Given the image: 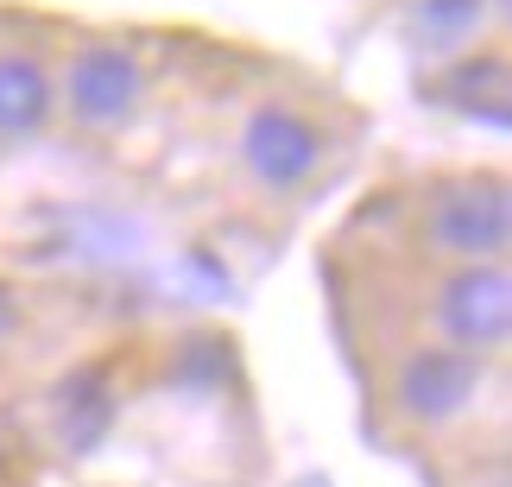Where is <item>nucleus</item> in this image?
<instances>
[{"label": "nucleus", "instance_id": "obj_1", "mask_svg": "<svg viewBox=\"0 0 512 487\" xmlns=\"http://www.w3.org/2000/svg\"><path fill=\"white\" fill-rule=\"evenodd\" d=\"M418 247L443 266H506L512 247V190L500 171L437 178L418 216Z\"/></svg>", "mask_w": 512, "mask_h": 487}, {"label": "nucleus", "instance_id": "obj_2", "mask_svg": "<svg viewBox=\"0 0 512 487\" xmlns=\"http://www.w3.org/2000/svg\"><path fill=\"white\" fill-rule=\"evenodd\" d=\"M430 317H437V342L462 348V355H500L512 336V272L506 266H443L437 291H430Z\"/></svg>", "mask_w": 512, "mask_h": 487}, {"label": "nucleus", "instance_id": "obj_3", "mask_svg": "<svg viewBox=\"0 0 512 487\" xmlns=\"http://www.w3.org/2000/svg\"><path fill=\"white\" fill-rule=\"evenodd\" d=\"M323 159H329V133L310 121L304 108L260 102L241 121V165H247V178L260 184V190H272V197L304 190L323 171Z\"/></svg>", "mask_w": 512, "mask_h": 487}, {"label": "nucleus", "instance_id": "obj_4", "mask_svg": "<svg viewBox=\"0 0 512 487\" xmlns=\"http://www.w3.org/2000/svg\"><path fill=\"white\" fill-rule=\"evenodd\" d=\"M57 102H64L70 121L89 127V133L127 127L133 114H140V102H146V64L127 45H114V38H89V45L70 51Z\"/></svg>", "mask_w": 512, "mask_h": 487}, {"label": "nucleus", "instance_id": "obj_5", "mask_svg": "<svg viewBox=\"0 0 512 487\" xmlns=\"http://www.w3.org/2000/svg\"><path fill=\"white\" fill-rule=\"evenodd\" d=\"M481 374H487V361L462 355L449 342H424L411 355H399V367H392V412L405 424H418V431L456 424L481 399Z\"/></svg>", "mask_w": 512, "mask_h": 487}, {"label": "nucleus", "instance_id": "obj_6", "mask_svg": "<svg viewBox=\"0 0 512 487\" xmlns=\"http://www.w3.org/2000/svg\"><path fill=\"white\" fill-rule=\"evenodd\" d=\"M51 108H57L51 70L26 51H0V140H32V133H45Z\"/></svg>", "mask_w": 512, "mask_h": 487}, {"label": "nucleus", "instance_id": "obj_7", "mask_svg": "<svg viewBox=\"0 0 512 487\" xmlns=\"http://www.w3.org/2000/svg\"><path fill=\"white\" fill-rule=\"evenodd\" d=\"M506 95H512V76H506L500 51H462L456 64L437 76V102L475 114V121H494V127H506V114H512Z\"/></svg>", "mask_w": 512, "mask_h": 487}, {"label": "nucleus", "instance_id": "obj_8", "mask_svg": "<svg viewBox=\"0 0 512 487\" xmlns=\"http://www.w3.org/2000/svg\"><path fill=\"white\" fill-rule=\"evenodd\" d=\"M108 431H114V386L102 367H76L57 386V437H64L70 456H89Z\"/></svg>", "mask_w": 512, "mask_h": 487}, {"label": "nucleus", "instance_id": "obj_9", "mask_svg": "<svg viewBox=\"0 0 512 487\" xmlns=\"http://www.w3.org/2000/svg\"><path fill=\"white\" fill-rule=\"evenodd\" d=\"M424 32H430V51H456L462 32L481 19V0H430V7H418Z\"/></svg>", "mask_w": 512, "mask_h": 487}, {"label": "nucleus", "instance_id": "obj_10", "mask_svg": "<svg viewBox=\"0 0 512 487\" xmlns=\"http://www.w3.org/2000/svg\"><path fill=\"white\" fill-rule=\"evenodd\" d=\"M13 317H19V310H13V291H7V285H0V342H7V336H13Z\"/></svg>", "mask_w": 512, "mask_h": 487}, {"label": "nucleus", "instance_id": "obj_11", "mask_svg": "<svg viewBox=\"0 0 512 487\" xmlns=\"http://www.w3.org/2000/svg\"><path fill=\"white\" fill-rule=\"evenodd\" d=\"M475 487H481V481H475ZM487 487H506V475H494V481H487Z\"/></svg>", "mask_w": 512, "mask_h": 487}]
</instances>
